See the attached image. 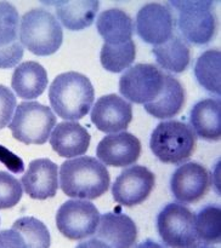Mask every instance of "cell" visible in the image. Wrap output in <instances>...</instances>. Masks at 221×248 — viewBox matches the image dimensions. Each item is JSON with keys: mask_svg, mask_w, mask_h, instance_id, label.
I'll return each mask as SVG.
<instances>
[{"mask_svg": "<svg viewBox=\"0 0 221 248\" xmlns=\"http://www.w3.org/2000/svg\"><path fill=\"white\" fill-rule=\"evenodd\" d=\"M19 41L34 55L50 56L62 45V27L48 10L33 9L22 16Z\"/></svg>", "mask_w": 221, "mask_h": 248, "instance_id": "277c9868", "label": "cell"}, {"mask_svg": "<svg viewBox=\"0 0 221 248\" xmlns=\"http://www.w3.org/2000/svg\"><path fill=\"white\" fill-rule=\"evenodd\" d=\"M16 107L17 101L14 92L9 87L0 85V130L10 125Z\"/></svg>", "mask_w": 221, "mask_h": 248, "instance_id": "f546056e", "label": "cell"}, {"mask_svg": "<svg viewBox=\"0 0 221 248\" xmlns=\"http://www.w3.org/2000/svg\"><path fill=\"white\" fill-rule=\"evenodd\" d=\"M133 120L130 102L117 94H107L97 99L91 110V121L104 133H117L128 128Z\"/></svg>", "mask_w": 221, "mask_h": 248, "instance_id": "4fadbf2b", "label": "cell"}, {"mask_svg": "<svg viewBox=\"0 0 221 248\" xmlns=\"http://www.w3.org/2000/svg\"><path fill=\"white\" fill-rule=\"evenodd\" d=\"M100 222V212L89 201H66L56 213V227L65 237L80 241L94 235Z\"/></svg>", "mask_w": 221, "mask_h": 248, "instance_id": "9c48e42d", "label": "cell"}, {"mask_svg": "<svg viewBox=\"0 0 221 248\" xmlns=\"http://www.w3.org/2000/svg\"><path fill=\"white\" fill-rule=\"evenodd\" d=\"M197 136L186 123L177 120L162 121L151 135L150 148L164 164L180 165L192 156Z\"/></svg>", "mask_w": 221, "mask_h": 248, "instance_id": "3957f363", "label": "cell"}, {"mask_svg": "<svg viewBox=\"0 0 221 248\" xmlns=\"http://www.w3.org/2000/svg\"><path fill=\"white\" fill-rule=\"evenodd\" d=\"M152 53L163 69L175 74L185 72L191 60L188 44L177 33H172L167 41L155 45L152 48Z\"/></svg>", "mask_w": 221, "mask_h": 248, "instance_id": "7402d4cb", "label": "cell"}, {"mask_svg": "<svg viewBox=\"0 0 221 248\" xmlns=\"http://www.w3.org/2000/svg\"><path fill=\"white\" fill-rule=\"evenodd\" d=\"M21 184L34 200L53 198L58 189V166L49 159L33 160L22 176Z\"/></svg>", "mask_w": 221, "mask_h": 248, "instance_id": "2e32d148", "label": "cell"}, {"mask_svg": "<svg viewBox=\"0 0 221 248\" xmlns=\"http://www.w3.org/2000/svg\"><path fill=\"white\" fill-rule=\"evenodd\" d=\"M155 177L147 167L131 166L121 171L112 186V195L119 205L133 207L140 205L152 193Z\"/></svg>", "mask_w": 221, "mask_h": 248, "instance_id": "8fae6325", "label": "cell"}, {"mask_svg": "<svg viewBox=\"0 0 221 248\" xmlns=\"http://www.w3.org/2000/svg\"><path fill=\"white\" fill-rule=\"evenodd\" d=\"M136 57L135 43L129 40L123 44H107L102 45L100 61L102 67L111 73H120L130 67Z\"/></svg>", "mask_w": 221, "mask_h": 248, "instance_id": "484cf974", "label": "cell"}, {"mask_svg": "<svg viewBox=\"0 0 221 248\" xmlns=\"http://www.w3.org/2000/svg\"><path fill=\"white\" fill-rule=\"evenodd\" d=\"M97 31L107 44H123L131 40L134 23L126 12L119 9H109L97 18Z\"/></svg>", "mask_w": 221, "mask_h": 248, "instance_id": "603a6c76", "label": "cell"}, {"mask_svg": "<svg viewBox=\"0 0 221 248\" xmlns=\"http://www.w3.org/2000/svg\"><path fill=\"white\" fill-rule=\"evenodd\" d=\"M220 67L221 52L219 50H208L202 53L194 64V75L197 81L209 93L220 96Z\"/></svg>", "mask_w": 221, "mask_h": 248, "instance_id": "d4e9b609", "label": "cell"}, {"mask_svg": "<svg viewBox=\"0 0 221 248\" xmlns=\"http://www.w3.org/2000/svg\"><path fill=\"white\" fill-rule=\"evenodd\" d=\"M95 91L87 77L77 72L62 73L49 87V101L60 118L80 120L90 111Z\"/></svg>", "mask_w": 221, "mask_h": 248, "instance_id": "7a4b0ae2", "label": "cell"}, {"mask_svg": "<svg viewBox=\"0 0 221 248\" xmlns=\"http://www.w3.org/2000/svg\"><path fill=\"white\" fill-rule=\"evenodd\" d=\"M174 28V14L164 5L150 2L137 12L136 33L145 43L160 45L172 35Z\"/></svg>", "mask_w": 221, "mask_h": 248, "instance_id": "7c38bea8", "label": "cell"}, {"mask_svg": "<svg viewBox=\"0 0 221 248\" xmlns=\"http://www.w3.org/2000/svg\"><path fill=\"white\" fill-rule=\"evenodd\" d=\"M23 46L17 40L7 46H0V69H10L16 67L23 57Z\"/></svg>", "mask_w": 221, "mask_h": 248, "instance_id": "4dcf8cb0", "label": "cell"}, {"mask_svg": "<svg viewBox=\"0 0 221 248\" xmlns=\"http://www.w3.org/2000/svg\"><path fill=\"white\" fill-rule=\"evenodd\" d=\"M56 121V115L48 106L28 101L16 107L9 127L18 142L40 145L49 140Z\"/></svg>", "mask_w": 221, "mask_h": 248, "instance_id": "5b68a950", "label": "cell"}, {"mask_svg": "<svg viewBox=\"0 0 221 248\" xmlns=\"http://www.w3.org/2000/svg\"><path fill=\"white\" fill-rule=\"evenodd\" d=\"M23 240L26 248H48L50 247V232L48 228L34 217H22L12 225Z\"/></svg>", "mask_w": 221, "mask_h": 248, "instance_id": "4316f807", "label": "cell"}, {"mask_svg": "<svg viewBox=\"0 0 221 248\" xmlns=\"http://www.w3.org/2000/svg\"><path fill=\"white\" fill-rule=\"evenodd\" d=\"M94 236L79 247L126 248L133 247L137 239V228L126 215L108 212L100 216Z\"/></svg>", "mask_w": 221, "mask_h": 248, "instance_id": "30bf717a", "label": "cell"}, {"mask_svg": "<svg viewBox=\"0 0 221 248\" xmlns=\"http://www.w3.org/2000/svg\"><path fill=\"white\" fill-rule=\"evenodd\" d=\"M194 215L182 203L165 206L157 218V229L164 245L169 247H197Z\"/></svg>", "mask_w": 221, "mask_h": 248, "instance_id": "52a82bcc", "label": "cell"}, {"mask_svg": "<svg viewBox=\"0 0 221 248\" xmlns=\"http://www.w3.org/2000/svg\"><path fill=\"white\" fill-rule=\"evenodd\" d=\"M170 188L179 202H197L209 188V172L198 162H187L172 173Z\"/></svg>", "mask_w": 221, "mask_h": 248, "instance_id": "5bb4252c", "label": "cell"}, {"mask_svg": "<svg viewBox=\"0 0 221 248\" xmlns=\"http://www.w3.org/2000/svg\"><path fill=\"white\" fill-rule=\"evenodd\" d=\"M19 15L16 7L7 1H0V46H7L19 40Z\"/></svg>", "mask_w": 221, "mask_h": 248, "instance_id": "83f0119b", "label": "cell"}, {"mask_svg": "<svg viewBox=\"0 0 221 248\" xmlns=\"http://www.w3.org/2000/svg\"><path fill=\"white\" fill-rule=\"evenodd\" d=\"M165 73L154 64L137 63L119 80V92L131 103L147 104L154 101L164 84Z\"/></svg>", "mask_w": 221, "mask_h": 248, "instance_id": "ba28073f", "label": "cell"}, {"mask_svg": "<svg viewBox=\"0 0 221 248\" xmlns=\"http://www.w3.org/2000/svg\"><path fill=\"white\" fill-rule=\"evenodd\" d=\"M189 123L196 136L205 140H219L221 137V104L219 99L206 98L194 104Z\"/></svg>", "mask_w": 221, "mask_h": 248, "instance_id": "ac0fdd59", "label": "cell"}, {"mask_svg": "<svg viewBox=\"0 0 221 248\" xmlns=\"http://www.w3.org/2000/svg\"><path fill=\"white\" fill-rule=\"evenodd\" d=\"M0 164L4 165L12 173H22L24 171L23 160L1 144H0Z\"/></svg>", "mask_w": 221, "mask_h": 248, "instance_id": "1f68e13d", "label": "cell"}, {"mask_svg": "<svg viewBox=\"0 0 221 248\" xmlns=\"http://www.w3.org/2000/svg\"><path fill=\"white\" fill-rule=\"evenodd\" d=\"M96 154L107 166L125 167L135 164L141 155V143L129 132L112 133L102 138L97 144Z\"/></svg>", "mask_w": 221, "mask_h": 248, "instance_id": "9a60e30c", "label": "cell"}, {"mask_svg": "<svg viewBox=\"0 0 221 248\" xmlns=\"http://www.w3.org/2000/svg\"><path fill=\"white\" fill-rule=\"evenodd\" d=\"M55 11L61 23L69 31H82L91 26L99 11L100 2L96 0H79V1H53Z\"/></svg>", "mask_w": 221, "mask_h": 248, "instance_id": "44dd1931", "label": "cell"}, {"mask_svg": "<svg viewBox=\"0 0 221 248\" xmlns=\"http://www.w3.org/2000/svg\"><path fill=\"white\" fill-rule=\"evenodd\" d=\"M23 191L17 178L7 172L0 171V210L16 206L22 199Z\"/></svg>", "mask_w": 221, "mask_h": 248, "instance_id": "f1b7e54d", "label": "cell"}, {"mask_svg": "<svg viewBox=\"0 0 221 248\" xmlns=\"http://www.w3.org/2000/svg\"><path fill=\"white\" fill-rule=\"evenodd\" d=\"M90 137L86 128L74 121H63L55 126L50 137L51 148L62 157H74L89 149Z\"/></svg>", "mask_w": 221, "mask_h": 248, "instance_id": "e0dca14e", "label": "cell"}, {"mask_svg": "<svg viewBox=\"0 0 221 248\" xmlns=\"http://www.w3.org/2000/svg\"><path fill=\"white\" fill-rule=\"evenodd\" d=\"M48 82L45 68L38 62L28 61L16 67L12 74L11 86L21 98L34 99L45 91Z\"/></svg>", "mask_w": 221, "mask_h": 248, "instance_id": "d6986e66", "label": "cell"}, {"mask_svg": "<svg viewBox=\"0 0 221 248\" xmlns=\"http://www.w3.org/2000/svg\"><path fill=\"white\" fill-rule=\"evenodd\" d=\"M197 247H209L221 241V210L219 206H204L194 216Z\"/></svg>", "mask_w": 221, "mask_h": 248, "instance_id": "cb8c5ba5", "label": "cell"}, {"mask_svg": "<svg viewBox=\"0 0 221 248\" xmlns=\"http://www.w3.org/2000/svg\"><path fill=\"white\" fill-rule=\"evenodd\" d=\"M185 90L181 82L170 74H165L160 93L154 101L145 104V110L157 119H170L181 111L185 104Z\"/></svg>", "mask_w": 221, "mask_h": 248, "instance_id": "ffe728a7", "label": "cell"}, {"mask_svg": "<svg viewBox=\"0 0 221 248\" xmlns=\"http://www.w3.org/2000/svg\"><path fill=\"white\" fill-rule=\"evenodd\" d=\"M0 247L1 248H26L18 232L15 229L0 232Z\"/></svg>", "mask_w": 221, "mask_h": 248, "instance_id": "d6a6232c", "label": "cell"}, {"mask_svg": "<svg viewBox=\"0 0 221 248\" xmlns=\"http://www.w3.org/2000/svg\"><path fill=\"white\" fill-rule=\"evenodd\" d=\"M109 183V172L96 157L70 159L60 167V186L69 198L95 200L107 193Z\"/></svg>", "mask_w": 221, "mask_h": 248, "instance_id": "6da1fadb", "label": "cell"}, {"mask_svg": "<svg viewBox=\"0 0 221 248\" xmlns=\"http://www.w3.org/2000/svg\"><path fill=\"white\" fill-rule=\"evenodd\" d=\"M177 12L175 26L180 35L196 45H205L214 38L216 28L213 1H169Z\"/></svg>", "mask_w": 221, "mask_h": 248, "instance_id": "8992f818", "label": "cell"}]
</instances>
